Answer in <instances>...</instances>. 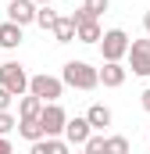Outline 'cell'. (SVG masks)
Instances as JSON below:
<instances>
[{
  "instance_id": "cell-1",
  "label": "cell",
  "mask_w": 150,
  "mask_h": 154,
  "mask_svg": "<svg viewBox=\"0 0 150 154\" xmlns=\"http://www.w3.org/2000/svg\"><path fill=\"white\" fill-rule=\"evenodd\" d=\"M61 82L72 86V90H97L100 79H97V68L89 61H68L64 72H61Z\"/></svg>"
},
{
  "instance_id": "cell-2",
  "label": "cell",
  "mask_w": 150,
  "mask_h": 154,
  "mask_svg": "<svg viewBox=\"0 0 150 154\" xmlns=\"http://www.w3.org/2000/svg\"><path fill=\"white\" fill-rule=\"evenodd\" d=\"M29 93H32V97H39L43 104H57V100H61V93H64V82H61L57 75L39 72V75L29 79Z\"/></svg>"
},
{
  "instance_id": "cell-3",
  "label": "cell",
  "mask_w": 150,
  "mask_h": 154,
  "mask_svg": "<svg viewBox=\"0 0 150 154\" xmlns=\"http://www.w3.org/2000/svg\"><path fill=\"white\" fill-rule=\"evenodd\" d=\"M0 86H4L11 97H25V93H29V75H25V68H22L18 61L0 65Z\"/></svg>"
},
{
  "instance_id": "cell-4",
  "label": "cell",
  "mask_w": 150,
  "mask_h": 154,
  "mask_svg": "<svg viewBox=\"0 0 150 154\" xmlns=\"http://www.w3.org/2000/svg\"><path fill=\"white\" fill-rule=\"evenodd\" d=\"M100 54H104V61H122V57L129 54V36H125V29H107V32L100 36Z\"/></svg>"
},
{
  "instance_id": "cell-5",
  "label": "cell",
  "mask_w": 150,
  "mask_h": 154,
  "mask_svg": "<svg viewBox=\"0 0 150 154\" xmlns=\"http://www.w3.org/2000/svg\"><path fill=\"white\" fill-rule=\"evenodd\" d=\"M64 108L61 104H43V111H39V129H43V136H61L64 133Z\"/></svg>"
},
{
  "instance_id": "cell-6",
  "label": "cell",
  "mask_w": 150,
  "mask_h": 154,
  "mask_svg": "<svg viewBox=\"0 0 150 154\" xmlns=\"http://www.w3.org/2000/svg\"><path fill=\"white\" fill-rule=\"evenodd\" d=\"M129 68L132 75H150V39H129Z\"/></svg>"
},
{
  "instance_id": "cell-7",
  "label": "cell",
  "mask_w": 150,
  "mask_h": 154,
  "mask_svg": "<svg viewBox=\"0 0 150 154\" xmlns=\"http://www.w3.org/2000/svg\"><path fill=\"white\" fill-rule=\"evenodd\" d=\"M89 136H93V129H89V122H86V118H68V122H64L61 140H64L68 147H82Z\"/></svg>"
},
{
  "instance_id": "cell-8",
  "label": "cell",
  "mask_w": 150,
  "mask_h": 154,
  "mask_svg": "<svg viewBox=\"0 0 150 154\" xmlns=\"http://www.w3.org/2000/svg\"><path fill=\"white\" fill-rule=\"evenodd\" d=\"M7 22H14V25L36 22V4H32V0H11V4H7Z\"/></svg>"
},
{
  "instance_id": "cell-9",
  "label": "cell",
  "mask_w": 150,
  "mask_h": 154,
  "mask_svg": "<svg viewBox=\"0 0 150 154\" xmlns=\"http://www.w3.org/2000/svg\"><path fill=\"white\" fill-rule=\"evenodd\" d=\"M125 75H129V68H122V61H104V68H97V79L111 90H118L125 82Z\"/></svg>"
},
{
  "instance_id": "cell-10",
  "label": "cell",
  "mask_w": 150,
  "mask_h": 154,
  "mask_svg": "<svg viewBox=\"0 0 150 154\" xmlns=\"http://www.w3.org/2000/svg\"><path fill=\"white\" fill-rule=\"evenodd\" d=\"M29 154H72V151H68V143H64L61 136H43V140L32 143Z\"/></svg>"
},
{
  "instance_id": "cell-11",
  "label": "cell",
  "mask_w": 150,
  "mask_h": 154,
  "mask_svg": "<svg viewBox=\"0 0 150 154\" xmlns=\"http://www.w3.org/2000/svg\"><path fill=\"white\" fill-rule=\"evenodd\" d=\"M100 36H104V29H100V22H97V18H89V22L75 25V39H79V43H100Z\"/></svg>"
},
{
  "instance_id": "cell-12",
  "label": "cell",
  "mask_w": 150,
  "mask_h": 154,
  "mask_svg": "<svg viewBox=\"0 0 150 154\" xmlns=\"http://www.w3.org/2000/svg\"><path fill=\"white\" fill-rule=\"evenodd\" d=\"M86 122H89V129H93V133H100V129H107V125H111V111H107L104 104H93V108L86 111Z\"/></svg>"
},
{
  "instance_id": "cell-13",
  "label": "cell",
  "mask_w": 150,
  "mask_h": 154,
  "mask_svg": "<svg viewBox=\"0 0 150 154\" xmlns=\"http://www.w3.org/2000/svg\"><path fill=\"white\" fill-rule=\"evenodd\" d=\"M18 43H22V25L4 22V25H0V47H4V50H14Z\"/></svg>"
},
{
  "instance_id": "cell-14",
  "label": "cell",
  "mask_w": 150,
  "mask_h": 154,
  "mask_svg": "<svg viewBox=\"0 0 150 154\" xmlns=\"http://www.w3.org/2000/svg\"><path fill=\"white\" fill-rule=\"evenodd\" d=\"M39 111H43V100L32 97V93H25V97H22V104H18V115L25 118V122H36Z\"/></svg>"
},
{
  "instance_id": "cell-15",
  "label": "cell",
  "mask_w": 150,
  "mask_h": 154,
  "mask_svg": "<svg viewBox=\"0 0 150 154\" xmlns=\"http://www.w3.org/2000/svg\"><path fill=\"white\" fill-rule=\"evenodd\" d=\"M50 32H54L57 43H72V39H75V22L64 14V18H57V22H54V29H50Z\"/></svg>"
},
{
  "instance_id": "cell-16",
  "label": "cell",
  "mask_w": 150,
  "mask_h": 154,
  "mask_svg": "<svg viewBox=\"0 0 150 154\" xmlns=\"http://www.w3.org/2000/svg\"><path fill=\"white\" fill-rule=\"evenodd\" d=\"M14 129H18V136H22V140H29V143H36V140H43V129H39V118H36V122H25V118H22V122H18Z\"/></svg>"
},
{
  "instance_id": "cell-17",
  "label": "cell",
  "mask_w": 150,
  "mask_h": 154,
  "mask_svg": "<svg viewBox=\"0 0 150 154\" xmlns=\"http://www.w3.org/2000/svg\"><path fill=\"white\" fill-rule=\"evenodd\" d=\"M82 154H107V136H100V133H93L86 143H82Z\"/></svg>"
},
{
  "instance_id": "cell-18",
  "label": "cell",
  "mask_w": 150,
  "mask_h": 154,
  "mask_svg": "<svg viewBox=\"0 0 150 154\" xmlns=\"http://www.w3.org/2000/svg\"><path fill=\"white\" fill-rule=\"evenodd\" d=\"M54 22H57V14L50 11V4L36 7V25H39V29H54Z\"/></svg>"
},
{
  "instance_id": "cell-19",
  "label": "cell",
  "mask_w": 150,
  "mask_h": 154,
  "mask_svg": "<svg viewBox=\"0 0 150 154\" xmlns=\"http://www.w3.org/2000/svg\"><path fill=\"white\" fill-rule=\"evenodd\" d=\"M107 4H111V0H82V11H86L89 18H100V14L107 11Z\"/></svg>"
},
{
  "instance_id": "cell-20",
  "label": "cell",
  "mask_w": 150,
  "mask_h": 154,
  "mask_svg": "<svg viewBox=\"0 0 150 154\" xmlns=\"http://www.w3.org/2000/svg\"><path fill=\"white\" fill-rule=\"evenodd\" d=\"M107 154H129V140L125 136H107Z\"/></svg>"
},
{
  "instance_id": "cell-21",
  "label": "cell",
  "mask_w": 150,
  "mask_h": 154,
  "mask_svg": "<svg viewBox=\"0 0 150 154\" xmlns=\"http://www.w3.org/2000/svg\"><path fill=\"white\" fill-rule=\"evenodd\" d=\"M14 125H18V122H14V115H11V111H0V136H7Z\"/></svg>"
},
{
  "instance_id": "cell-22",
  "label": "cell",
  "mask_w": 150,
  "mask_h": 154,
  "mask_svg": "<svg viewBox=\"0 0 150 154\" xmlns=\"http://www.w3.org/2000/svg\"><path fill=\"white\" fill-rule=\"evenodd\" d=\"M68 18H72L75 25H82V22H89V14H86V11H82V7H79V11H72V14H68Z\"/></svg>"
},
{
  "instance_id": "cell-23",
  "label": "cell",
  "mask_w": 150,
  "mask_h": 154,
  "mask_svg": "<svg viewBox=\"0 0 150 154\" xmlns=\"http://www.w3.org/2000/svg\"><path fill=\"white\" fill-rule=\"evenodd\" d=\"M7 108H11V93L0 86V111H7Z\"/></svg>"
},
{
  "instance_id": "cell-24",
  "label": "cell",
  "mask_w": 150,
  "mask_h": 154,
  "mask_svg": "<svg viewBox=\"0 0 150 154\" xmlns=\"http://www.w3.org/2000/svg\"><path fill=\"white\" fill-rule=\"evenodd\" d=\"M140 104H143V111H147V115H150V86H147V90H143V93H140Z\"/></svg>"
},
{
  "instance_id": "cell-25",
  "label": "cell",
  "mask_w": 150,
  "mask_h": 154,
  "mask_svg": "<svg viewBox=\"0 0 150 154\" xmlns=\"http://www.w3.org/2000/svg\"><path fill=\"white\" fill-rule=\"evenodd\" d=\"M0 154H14V151H11V140H7V136H0Z\"/></svg>"
},
{
  "instance_id": "cell-26",
  "label": "cell",
  "mask_w": 150,
  "mask_h": 154,
  "mask_svg": "<svg viewBox=\"0 0 150 154\" xmlns=\"http://www.w3.org/2000/svg\"><path fill=\"white\" fill-rule=\"evenodd\" d=\"M143 29H147V36H150V11L143 14Z\"/></svg>"
},
{
  "instance_id": "cell-27",
  "label": "cell",
  "mask_w": 150,
  "mask_h": 154,
  "mask_svg": "<svg viewBox=\"0 0 150 154\" xmlns=\"http://www.w3.org/2000/svg\"><path fill=\"white\" fill-rule=\"evenodd\" d=\"M32 4H54V0H32Z\"/></svg>"
},
{
  "instance_id": "cell-28",
  "label": "cell",
  "mask_w": 150,
  "mask_h": 154,
  "mask_svg": "<svg viewBox=\"0 0 150 154\" xmlns=\"http://www.w3.org/2000/svg\"><path fill=\"white\" fill-rule=\"evenodd\" d=\"M75 154H82V151H75Z\"/></svg>"
}]
</instances>
